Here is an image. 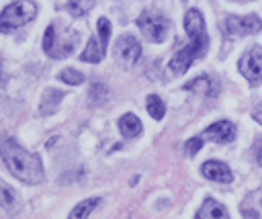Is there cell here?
<instances>
[{"instance_id":"6da1fadb","label":"cell","mask_w":262,"mask_h":219,"mask_svg":"<svg viewBox=\"0 0 262 219\" xmlns=\"http://www.w3.org/2000/svg\"><path fill=\"white\" fill-rule=\"evenodd\" d=\"M184 29H186V35H188L190 41L180 51H176V55L170 59V72L176 74V76L184 74L194 59L203 57L205 51H207V45H209V37H207V31H205V18L196 8H190L186 12Z\"/></svg>"},{"instance_id":"7a4b0ae2","label":"cell","mask_w":262,"mask_h":219,"mask_svg":"<svg viewBox=\"0 0 262 219\" xmlns=\"http://www.w3.org/2000/svg\"><path fill=\"white\" fill-rule=\"evenodd\" d=\"M0 158L6 164L8 172L27 184H37L45 178L41 160L35 154L20 147L14 139H4L0 143Z\"/></svg>"},{"instance_id":"3957f363","label":"cell","mask_w":262,"mask_h":219,"mask_svg":"<svg viewBox=\"0 0 262 219\" xmlns=\"http://www.w3.org/2000/svg\"><path fill=\"white\" fill-rule=\"evenodd\" d=\"M78 41H80V35L76 31L66 29L63 33H59L57 25H49L45 29V35H43V49L49 57L61 59V57H68L74 51Z\"/></svg>"},{"instance_id":"277c9868","label":"cell","mask_w":262,"mask_h":219,"mask_svg":"<svg viewBox=\"0 0 262 219\" xmlns=\"http://www.w3.org/2000/svg\"><path fill=\"white\" fill-rule=\"evenodd\" d=\"M37 14V6L33 2H12L0 12V33H10L29 20H33Z\"/></svg>"},{"instance_id":"5b68a950","label":"cell","mask_w":262,"mask_h":219,"mask_svg":"<svg viewBox=\"0 0 262 219\" xmlns=\"http://www.w3.org/2000/svg\"><path fill=\"white\" fill-rule=\"evenodd\" d=\"M108 39H111V23H108V18L102 16V18H98V23H96V35L88 41V45H86V49L82 51L80 59H82V61H90V63H98V61L104 57Z\"/></svg>"},{"instance_id":"8992f818","label":"cell","mask_w":262,"mask_h":219,"mask_svg":"<svg viewBox=\"0 0 262 219\" xmlns=\"http://www.w3.org/2000/svg\"><path fill=\"white\" fill-rule=\"evenodd\" d=\"M137 27L141 29V33H143L149 41L162 43V41L166 39V35H168L170 20H168L164 14L156 12V10H145V12H141L139 18H137Z\"/></svg>"},{"instance_id":"52a82bcc","label":"cell","mask_w":262,"mask_h":219,"mask_svg":"<svg viewBox=\"0 0 262 219\" xmlns=\"http://www.w3.org/2000/svg\"><path fill=\"white\" fill-rule=\"evenodd\" d=\"M141 55V45L133 35H121L115 43V59L123 68H131Z\"/></svg>"},{"instance_id":"ba28073f","label":"cell","mask_w":262,"mask_h":219,"mask_svg":"<svg viewBox=\"0 0 262 219\" xmlns=\"http://www.w3.org/2000/svg\"><path fill=\"white\" fill-rule=\"evenodd\" d=\"M223 29L231 37H244L258 33L262 29V20L256 14H246V16H227L223 23Z\"/></svg>"},{"instance_id":"9c48e42d","label":"cell","mask_w":262,"mask_h":219,"mask_svg":"<svg viewBox=\"0 0 262 219\" xmlns=\"http://www.w3.org/2000/svg\"><path fill=\"white\" fill-rule=\"evenodd\" d=\"M239 72L244 78L250 82L262 80V47H250L242 57H239Z\"/></svg>"},{"instance_id":"30bf717a","label":"cell","mask_w":262,"mask_h":219,"mask_svg":"<svg viewBox=\"0 0 262 219\" xmlns=\"http://www.w3.org/2000/svg\"><path fill=\"white\" fill-rule=\"evenodd\" d=\"M201 139H209L215 143H229L235 139V127L229 121H217L211 127H207L201 135Z\"/></svg>"},{"instance_id":"8fae6325","label":"cell","mask_w":262,"mask_h":219,"mask_svg":"<svg viewBox=\"0 0 262 219\" xmlns=\"http://www.w3.org/2000/svg\"><path fill=\"white\" fill-rule=\"evenodd\" d=\"M201 172H203V176H207V178L213 180V182L229 184V182L233 180V174H231L229 166L223 164V162H219V160H209V162H205L203 168H201Z\"/></svg>"},{"instance_id":"7c38bea8","label":"cell","mask_w":262,"mask_h":219,"mask_svg":"<svg viewBox=\"0 0 262 219\" xmlns=\"http://www.w3.org/2000/svg\"><path fill=\"white\" fill-rule=\"evenodd\" d=\"M196 219H229V215H227V209L219 201L207 196L201 209L196 211Z\"/></svg>"},{"instance_id":"4fadbf2b","label":"cell","mask_w":262,"mask_h":219,"mask_svg":"<svg viewBox=\"0 0 262 219\" xmlns=\"http://www.w3.org/2000/svg\"><path fill=\"white\" fill-rule=\"evenodd\" d=\"M119 129H121V133H123V137H127V139L137 137V135L141 133V121H139L135 115L127 113V115H123V117L119 119Z\"/></svg>"},{"instance_id":"5bb4252c","label":"cell","mask_w":262,"mask_h":219,"mask_svg":"<svg viewBox=\"0 0 262 219\" xmlns=\"http://www.w3.org/2000/svg\"><path fill=\"white\" fill-rule=\"evenodd\" d=\"M61 98H63V92H59V90H55V88L45 90L43 100H41V115H51V113H55V108L59 106Z\"/></svg>"},{"instance_id":"9a60e30c","label":"cell","mask_w":262,"mask_h":219,"mask_svg":"<svg viewBox=\"0 0 262 219\" xmlns=\"http://www.w3.org/2000/svg\"><path fill=\"white\" fill-rule=\"evenodd\" d=\"M98 203H100L98 196H92V199H86V201L78 203V205L72 209V213H70L68 219H88V215L94 211V207H96Z\"/></svg>"},{"instance_id":"2e32d148","label":"cell","mask_w":262,"mask_h":219,"mask_svg":"<svg viewBox=\"0 0 262 219\" xmlns=\"http://www.w3.org/2000/svg\"><path fill=\"white\" fill-rule=\"evenodd\" d=\"M145 106H147V113H149L154 119H158V121H160V119L164 117V113H166L164 100H162L160 96H156V94H149V96H147Z\"/></svg>"},{"instance_id":"e0dca14e","label":"cell","mask_w":262,"mask_h":219,"mask_svg":"<svg viewBox=\"0 0 262 219\" xmlns=\"http://www.w3.org/2000/svg\"><path fill=\"white\" fill-rule=\"evenodd\" d=\"M0 205L4 209H14V205H16V192L2 178H0Z\"/></svg>"},{"instance_id":"ac0fdd59","label":"cell","mask_w":262,"mask_h":219,"mask_svg":"<svg viewBox=\"0 0 262 219\" xmlns=\"http://www.w3.org/2000/svg\"><path fill=\"white\" fill-rule=\"evenodd\" d=\"M92 6H94L92 0H86V2H68V4H66V10L72 12L74 16H84Z\"/></svg>"},{"instance_id":"d6986e66","label":"cell","mask_w":262,"mask_h":219,"mask_svg":"<svg viewBox=\"0 0 262 219\" xmlns=\"http://www.w3.org/2000/svg\"><path fill=\"white\" fill-rule=\"evenodd\" d=\"M186 90H192V92H201V94H209V88H211V80L207 76H201L196 80H192L190 84L184 86Z\"/></svg>"},{"instance_id":"ffe728a7","label":"cell","mask_w":262,"mask_h":219,"mask_svg":"<svg viewBox=\"0 0 262 219\" xmlns=\"http://www.w3.org/2000/svg\"><path fill=\"white\" fill-rule=\"evenodd\" d=\"M59 78H61L66 84H72V86H78V84H82V82H84V76H82L80 72L72 70V68H66V70L59 74Z\"/></svg>"},{"instance_id":"44dd1931","label":"cell","mask_w":262,"mask_h":219,"mask_svg":"<svg viewBox=\"0 0 262 219\" xmlns=\"http://www.w3.org/2000/svg\"><path fill=\"white\" fill-rule=\"evenodd\" d=\"M201 145H203V139H201V137H192V139H188V141L184 143V151H186V156H194V154L201 149Z\"/></svg>"},{"instance_id":"7402d4cb","label":"cell","mask_w":262,"mask_h":219,"mask_svg":"<svg viewBox=\"0 0 262 219\" xmlns=\"http://www.w3.org/2000/svg\"><path fill=\"white\" fill-rule=\"evenodd\" d=\"M254 156H256V162L262 164V137L254 139Z\"/></svg>"},{"instance_id":"603a6c76","label":"cell","mask_w":262,"mask_h":219,"mask_svg":"<svg viewBox=\"0 0 262 219\" xmlns=\"http://www.w3.org/2000/svg\"><path fill=\"white\" fill-rule=\"evenodd\" d=\"M254 119H256V121L262 125V102H260V104L254 108Z\"/></svg>"},{"instance_id":"cb8c5ba5","label":"cell","mask_w":262,"mask_h":219,"mask_svg":"<svg viewBox=\"0 0 262 219\" xmlns=\"http://www.w3.org/2000/svg\"><path fill=\"white\" fill-rule=\"evenodd\" d=\"M4 84V72H2V63H0V86Z\"/></svg>"}]
</instances>
